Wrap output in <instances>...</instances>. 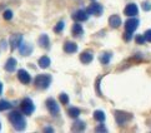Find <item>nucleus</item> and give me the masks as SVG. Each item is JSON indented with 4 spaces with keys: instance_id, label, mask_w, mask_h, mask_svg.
Wrapping results in <instances>:
<instances>
[{
    "instance_id": "nucleus-1",
    "label": "nucleus",
    "mask_w": 151,
    "mask_h": 133,
    "mask_svg": "<svg viewBox=\"0 0 151 133\" xmlns=\"http://www.w3.org/2000/svg\"><path fill=\"white\" fill-rule=\"evenodd\" d=\"M9 121L17 131H24L26 127V121L19 110H13L9 113Z\"/></svg>"
},
{
    "instance_id": "nucleus-2",
    "label": "nucleus",
    "mask_w": 151,
    "mask_h": 133,
    "mask_svg": "<svg viewBox=\"0 0 151 133\" xmlns=\"http://www.w3.org/2000/svg\"><path fill=\"white\" fill-rule=\"evenodd\" d=\"M51 81H52L51 76H49V74H39V76L35 77L34 84H35V87L39 89H47L50 87Z\"/></svg>"
},
{
    "instance_id": "nucleus-3",
    "label": "nucleus",
    "mask_w": 151,
    "mask_h": 133,
    "mask_svg": "<svg viewBox=\"0 0 151 133\" xmlns=\"http://www.w3.org/2000/svg\"><path fill=\"white\" fill-rule=\"evenodd\" d=\"M20 108H21V112H23L24 114L30 116L35 110V105H34V102L30 98H24L20 103Z\"/></svg>"
},
{
    "instance_id": "nucleus-4",
    "label": "nucleus",
    "mask_w": 151,
    "mask_h": 133,
    "mask_svg": "<svg viewBox=\"0 0 151 133\" xmlns=\"http://www.w3.org/2000/svg\"><path fill=\"white\" fill-rule=\"evenodd\" d=\"M45 104H46V108L51 116H58L60 113V107H59V104L56 103V100L54 98H47Z\"/></svg>"
},
{
    "instance_id": "nucleus-5",
    "label": "nucleus",
    "mask_w": 151,
    "mask_h": 133,
    "mask_svg": "<svg viewBox=\"0 0 151 133\" xmlns=\"http://www.w3.org/2000/svg\"><path fill=\"white\" fill-rule=\"evenodd\" d=\"M132 118V116L130 113H126V112H121V110H116L115 112V119L117 122V124L124 126L127 121H130Z\"/></svg>"
},
{
    "instance_id": "nucleus-6",
    "label": "nucleus",
    "mask_w": 151,
    "mask_h": 133,
    "mask_svg": "<svg viewBox=\"0 0 151 133\" xmlns=\"http://www.w3.org/2000/svg\"><path fill=\"white\" fill-rule=\"evenodd\" d=\"M86 12H88L89 15H95V17H100L104 12V8H102V5H100L99 3H93L90 4L88 9H86Z\"/></svg>"
},
{
    "instance_id": "nucleus-7",
    "label": "nucleus",
    "mask_w": 151,
    "mask_h": 133,
    "mask_svg": "<svg viewBox=\"0 0 151 133\" xmlns=\"http://www.w3.org/2000/svg\"><path fill=\"white\" fill-rule=\"evenodd\" d=\"M23 34L20 33H17V34H13L12 36H10L9 39V43H10V48H12V50H15L18 49V48L20 47V44L23 43Z\"/></svg>"
},
{
    "instance_id": "nucleus-8",
    "label": "nucleus",
    "mask_w": 151,
    "mask_h": 133,
    "mask_svg": "<svg viewBox=\"0 0 151 133\" xmlns=\"http://www.w3.org/2000/svg\"><path fill=\"white\" fill-rule=\"evenodd\" d=\"M73 19L75 22H79V23H83V22H86V20L89 19V14L86 10L84 9H79L76 10L74 14H73Z\"/></svg>"
},
{
    "instance_id": "nucleus-9",
    "label": "nucleus",
    "mask_w": 151,
    "mask_h": 133,
    "mask_svg": "<svg viewBox=\"0 0 151 133\" xmlns=\"http://www.w3.org/2000/svg\"><path fill=\"white\" fill-rule=\"evenodd\" d=\"M139 24H140L139 19H136L135 17H131L130 19H127V20H126V23H125V30H126V31H131V33H134V31L137 29Z\"/></svg>"
},
{
    "instance_id": "nucleus-10",
    "label": "nucleus",
    "mask_w": 151,
    "mask_h": 133,
    "mask_svg": "<svg viewBox=\"0 0 151 133\" xmlns=\"http://www.w3.org/2000/svg\"><path fill=\"white\" fill-rule=\"evenodd\" d=\"M124 14L126 15V17H136V15L139 14V8H137V5L136 4H134V3H130V4H127L125 9H124Z\"/></svg>"
},
{
    "instance_id": "nucleus-11",
    "label": "nucleus",
    "mask_w": 151,
    "mask_h": 133,
    "mask_svg": "<svg viewBox=\"0 0 151 133\" xmlns=\"http://www.w3.org/2000/svg\"><path fill=\"white\" fill-rule=\"evenodd\" d=\"M17 76H18V79H19L20 83H23V84H30L31 77H30V74L25 70V69H19Z\"/></svg>"
},
{
    "instance_id": "nucleus-12",
    "label": "nucleus",
    "mask_w": 151,
    "mask_h": 133,
    "mask_svg": "<svg viewBox=\"0 0 151 133\" xmlns=\"http://www.w3.org/2000/svg\"><path fill=\"white\" fill-rule=\"evenodd\" d=\"M80 62L83 63V64H89V63L93 62L94 59V53L91 50H84L81 54H80Z\"/></svg>"
},
{
    "instance_id": "nucleus-13",
    "label": "nucleus",
    "mask_w": 151,
    "mask_h": 133,
    "mask_svg": "<svg viewBox=\"0 0 151 133\" xmlns=\"http://www.w3.org/2000/svg\"><path fill=\"white\" fill-rule=\"evenodd\" d=\"M18 49H19V52H20L21 55L28 57V55L31 54V52H33V45L29 44V43H21Z\"/></svg>"
},
{
    "instance_id": "nucleus-14",
    "label": "nucleus",
    "mask_w": 151,
    "mask_h": 133,
    "mask_svg": "<svg viewBox=\"0 0 151 133\" xmlns=\"http://www.w3.org/2000/svg\"><path fill=\"white\" fill-rule=\"evenodd\" d=\"M17 64H18L17 59H15V58H13V57H10L9 59L6 60V63H5L4 69H5L6 72H9V73H13L15 69H17Z\"/></svg>"
},
{
    "instance_id": "nucleus-15",
    "label": "nucleus",
    "mask_w": 151,
    "mask_h": 133,
    "mask_svg": "<svg viewBox=\"0 0 151 133\" xmlns=\"http://www.w3.org/2000/svg\"><path fill=\"white\" fill-rule=\"evenodd\" d=\"M64 52L68 53V54H73V53H76L78 52V44L74 43V41H65L64 44Z\"/></svg>"
},
{
    "instance_id": "nucleus-16",
    "label": "nucleus",
    "mask_w": 151,
    "mask_h": 133,
    "mask_svg": "<svg viewBox=\"0 0 151 133\" xmlns=\"http://www.w3.org/2000/svg\"><path fill=\"white\" fill-rule=\"evenodd\" d=\"M37 43H39V45L41 48H44V49H49L50 48V39L46 34H41L39 36V39H37Z\"/></svg>"
},
{
    "instance_id": "nucleus-17",
    "label": "nucleus",
    "mask_w": 151,
    "mask_h": 133,
    "mask_svg": "<svg viewBox=\"0 0 151 133\" xmlns=\"http://www.w3.org/2000/svg\"><path fill=\"white\" fill-rule=\"evenodd\" d=\"M109 25L112 29H117L121 25V18L119 15H111L109 18Z\"/></svg>"
},
{
    "instance_id": "nucleus-18",
    "label": "nucleus",
    "mask_w": 151,
    "mask_h": 133,
    "mask_svg": "<svg viewBox=\"0 0 151 133\" xmlns=\"http://www.w3.org/2000/svg\"><path fill=\"white\" fill-rule=\"evenodd\" d=\"M71 33H73L74 36H81L84 34V29H83L81 24H79V22H75V24H73Z\"/></svg>"
},
{
    "instance_id": "nucleus-19",
    "label": "nucleus",
    "mask_w": 151,
    "mask_h": 133,
    "mask_svg": "<svg viewBox=\"0 0 151 133\" xmlns=\"http://www.w3.org/2000/svg\"><path fill=\"white\" fill-rule=\"evenodd\" d=\"M37 64H39V67L41 69H46V68H49L50 64H51V60H50V58L49 57H46V55H42L39 58V62H37Z\"/></svg>"
},
{
    "instance_id": "nucleus-20",
    "label": "nucleus",
    "mask_w": 151,
    "mask_h": 133,
    "mask_svg": "<svg viewBox=\"0 0 151 133\" xmlns=\"http://www.w3.org/2000/svg\"><path fill=\"white\" fill-rule=\"evenodd\" d=\"M111 58H112V53H110V52H104V53H101V54H100L99 59H100V62H101V64L106 65V64H109V63H110Z\"/></svg>"
},
{
    "instance_id": "nucleus-21",
    "label": "nucleus",
    "mask_w": 151,
    "mask_h": 133,
    "mask_svg": "<svg viewBox=\"0 0 151 133\" xmlns=\"http://www.w3.org/2000/svg\"><path fill=\"white\" fill-rule=\"evenodd\" d=\"M68 114H69V117L76 119V118H79V116L81 114V110H80L78 107H70L68 109Z\"/></svg>"
},
{
    "instance_id": "nucleus-22",
    "label": "nucleus",
    "mask_w": 151,
    "mask_h": 133,
    "mask_svg": "<svg viewBox=\"0 0 151 133\" xmlns=\"http://www.w3.org/2000/svg\"><path fill=\"white\" fill-rule=\"evenodd\" d=\"M94 119L100 122V123H102V122L106 119V116H105V113L102 110H95L94 112Z\"/></svg>"
},
{
    "instance_id": "nucleus-23",
    "label": "nucleus",
    "mask_w": 151,
    "mask_h": 133,
    "mask_svg": "<svg viewBox=\"0 0 151 133\" xmlns=\"http://www.w3.org/2000/svg\"><path fill=\"white\" fill-rule=\"evenodd\" d=\"M85 122H83V121H76L75 123L73 124V127H71V129L73 131H78V132H81V131H84L85 129Z\"/></svg>"
},
{
    "instance_id": "nucleus-24",
    "label": "nucleus",
    "mask_w": 151,
    "mask_h": 133,
    "mask_svg": "<svg viewBox=\"0 0 151 133\" xmlns=\"http://www.w3.org/2000/svg\"><path fill=\"white\" fill-rule=\"evenodd\" d=\"M12 108V103L8 102L5 99H1L0 100V112H4V110H8Z\"/></svg>"
},
{
    "instance_id": "nucleus-25",
    "label": "nucleus",
    "mask_w": 151,
    "mask_h": 133,
    "mask_svg": "<svg viewBox=\"0 0 151 133\" xmlns=\"http://www.w3.org/2000/svg\"><path fill=\"white\" fill-rule=\"evenodd\" d=\"M64 28H65V23L63 22V20H60V22H59L55 26H54V31H55V33H61V31L64 30Z\"/></svg>"
},
{
    "instance_id": "nucleus-26",
    "label": "nucleus",
    "mask_w": 151,
    "mask_h": 133,
    "mask_svg": "<svg viewBox=\"0 0 151 133\" xmlns=\"http://www.w3.org/2000/svg\"><path fill=\"white\" fill-rule=\"evenodd\" d=\"M59 100H60L61 104H69V95L66 93H61L60 95H59Z\"/></svg>"
},
{
    "instance_id": "nucleus-27",
    "label": "nucleus",
    "mask_w": 151,
    "mask_h": 133,
    "mask_svg": "<svg viewBox=\"0 0 151 133\" xmlns=\"http://www.w3.org/2000/svg\"><path fill=\"white\" fill-rule=\"evenodd\" d=\"M13 15H14V14H13L12 10H10V9H6V10H4V13H3V18L9 22V20H12V19H13Z\"/></svg>"
},
{
    "instance_id": "nucleus-28",
    "label": "nucleus",
    "mask_w": 151,
    "mask_h": 133,
    "mask_svg": "<svg viewBox=\"0 0 151 133\" xmlns=\"http://www.w3.org/2000/svg\"><path fill=\"white\" fill-rule=\"evenodd\" d=\"M135 40H136V43H137V44H140V45L145 44V41H146V39H145V36H144V35H141V34L136 35V38H135Z\"/></svg>"
},
{
    "instance_id": "nucleus-29",
    "label": "nucleus",
    "mask_w": 151,
    "mask_h": 133,
    "mask_svg": "<svg viewBox=\"0 0 151 133\" xmlns=\"http://www.w3.org/2000/svg\"><path fill=\"white\" fill-rule=\"evenodd\" d=\"M132 39V33L131 31H126L125 30V34H124V40L125 41H130Z\"/></svg>"
},
{
    "instance_id": "nucleus-30",
    "label": "nucleus",
    "mask_w": 151,
    "mask_h": 133,
    "mask_svg": "<svg viewBox=\"0 0 151 133\" xmlns=\"http://www.w3.org/2000/svg\"><path fill=\"white\" fill-rule=\"evenodd\" d=\"M142 9L145 10V12H150V10H151V3L144 1V3H142Z\"/></svg>"
},
{
    "instance_id": "nucleus-31",
    "label": "nucleus",
    "mask_w": 151,
    "mask_h": 133,
    "mask_svg": "<svg viewBox=\"0 0 151 133\" xmlns=\"http://www.w3.org/2000/svg\"><path fill=\"white\" fill-rule=\"evenodd\" d=\"M144 36H145V39H146V41H149V43H151V29H149V30L145 31Z\"/></svg>"
},
{
    "instance_id": "nucleus-32",
    "label": "nucleus",
    "mask_w": 151,
    "mask_h": 133,
    "mask_svg": "<svg viewBox=\"0 0 151 133\" xmlns=\"http://www.w3.org/2000/svg\"><path fill=\"white\" fill-rule=\"evenodd\" d=\"M95 131H96V132H107V128H106L104 124H99V126L95 128Z\"/></svg>"
},
{
    "instance_id": "nucleus-33",
    "label": "nucleus",
    "mask_w": 151,
    "mask_h": 133,
    "mask_svg": "<svg viewBox=\"0 0 151 133\" xmlns=\"http://www.w3.org/2000/svg\"><path fill=\"white\" fill-rule=\"evenodd\" d=\"M0 49H3V50L6 49V41H5V40L0 41Z\"/></svg>"
},
{
    "instance_id": "nucleus-34",
    "label": "nucleus",
    "mask_w": 151,
    "mask_h": 133,
    "mask_svg": "<svg viewBox=\"0 0 151 133\" xmlns=\"http://www.w3.org/2000/svg\"><path fill=\"white\" fill-rule=\"evenodd\" d=\"M45 132H54V128H51V127H46V128H44Z\"/></svg>"
},
{
    "instance_id": "nucleus-35",
    "label": "nucleus",
    "mask_w": 151,
    "mask_h": 133,
    "mask_svg": "<svg viewBox=\"0 0 151 133\" xmlns=\"http://www.w3.org/2000/svg\"><path fill=\"white\" fill-rule=\"evenodd\" d=\"M1 92H3V83L0 82V94H1Z\"/></svg>"
},
{
    "instance_id": "nucleus-36",
    "label": "nucleus",
    "mask_w": 151,
    "mask_h": 133,
    "mask_svg": "<svg viewBox=\"0 0 151 133\" xmlns=\"http://www.w3.org/2000/svg\"><path fill=\"white\" fill-rule=\"evenodd\" d=\"M0 129H1V124H0Z\"/></svg>"
},
{
    "instance_id": "nucleus-37",
    "label": "nucleus",
    "mask_w": 151,
    "mask_h": 133,
    "mask_svg": "<svg viewBox=\"0 0 151 133\" xmlns=\"http://www.w3.org/2000/svg\"><path fill=\"white\" fill-rule=\"evenodd\" d=\"M91 1H94V0H91Z\"/></svg>"
}]
</instances>
